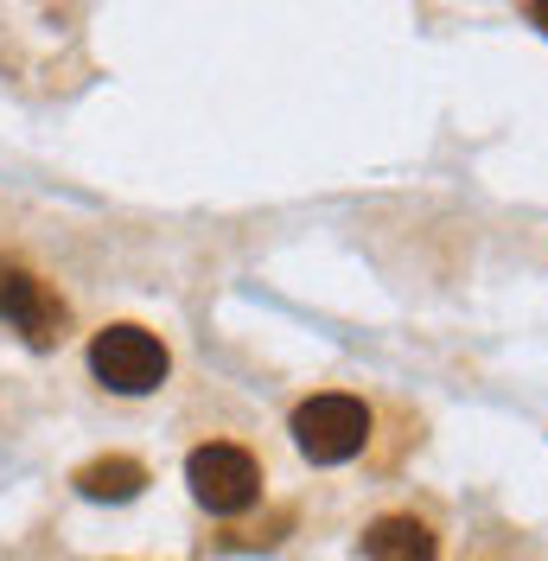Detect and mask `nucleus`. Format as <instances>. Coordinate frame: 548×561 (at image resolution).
I'll return each mask as SVG.
<instances>
[{
    "label": "nucleus",
    "mask_w": 548,
    "mask_h": 561,
    "mask_svg": "<svg viewBox=\"0 0 548 561\" xmlns=\"http://www.w3.org/2000/svg\"><path fill=\"white\" fill-rule=\"evenodd\" d=\"M147 485V466H140V459H90V466H83V472H77V491H83V497H115V504H122V497H135V491Z\"/></svg>",
    "instance_id": "nucleus-6"
},
{
    "label": "nucleus",
    "mask_w": 548,
    "mask_h": 561,
    "mask_svg": "<svg viewBox=\"0 0 548 561\" xmlns=\"http://www.w3.org/2000/svg\"><path fill=\"white\" fill-rule=\"evenodd\" d=\"M185 479H192V497L217 511V517H237L255 504V491H262V472H255V459L230 447V440H205L198 454L185 459Z\"/></svg>",
    "instance_id": "nucleus-3"
},
{
    "label": "nucleus",
    "mask_w": 548,
    "mask_h": 561,
    "mask_svg": "<svg viewBox=\"0 0 548 561\" xmlns=\"http://www.w3.org/2000/svg\"><path fill=\"white\" fill-rule=\"evenodd\" d=\"M90 370L122 396H147L167 383V345L147 325H109L90 339Z\"/></svg>",
    "instance_id": "nucleus-2"
},
{
    "label": "nucleus",
    "mask_w": 548,
    "mask_h": 561,
    "mask_svg": "<svg viewBox=\"0 0 548 561\" xmlns=\"http://www.w3.org/2000/svg\"><path fill=\"white\" fill-rule=\"evenodd\" d=\"M294 440L312 466H339V459L364 454L370 440V409L357 396H307L294 409Z\"/></svg>",
    "instance_id": "nucleus-1"
},
{
    "label": "nucleus",
    "mask_w": 548,
    "mask_h": 561,
    "mask_svg": "<svg viewBox=\"0 0 548 561\" xmlns=\"http://www.w3.org/2000/svg\"><path fill=\"white\" fill-rule=\"evenodd\" d=\"M0 319H13L38 351L65 339V307L52 300V287L33 280L20 262H7V255H0Z\"/></svg>",
    "instance_id": "nucleus-4"
},
{
    "label": "nucleus",
    "mask_w": 548,
    "mask_h": 561,
    "mask_svg": "<svg viewBox=\"0 0 548 561\" xmlns=\"http://www.w3.org/2000/svg\"><path fill=\"white\" fill-rule=\"evenodd\" d=\"M434 529L421 517H377L370 536H364V556L370 561H434Z\"/></svg>",
    "instance_id": "nucleus-5"
},
{
    "label": "nucleus",
    "mask_w": 548,
    "mask_h": 561,
    "mask_svg": "<svg viewBox=\"0 0 548 561\" xmlns=\"http://www.w3.org/2000/svg\"><path fill=\"white\" fill-rule=\"evenodd\" d=\"M523 13H529V20H536V26L548 33V0H523Z\"/></svg>",
    "instance_id": "nucleus-7"
}]
</instances>
